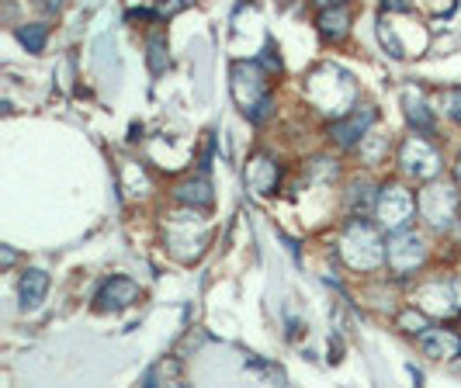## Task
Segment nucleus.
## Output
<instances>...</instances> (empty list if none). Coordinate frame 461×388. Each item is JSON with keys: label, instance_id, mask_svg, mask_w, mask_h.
Returning a JSON list of instances; mask_svg holds the SVG:
<instances>
[{"label": "nucleus", "instance_id": "15", "mask_svg": "<svg viewBox=\"0 0 461 388\" xmlns=\"http://www.w3.org/2000/svg\"><path fill=\"white\" fill-rule=\"evenodd\" d=\"M406 115H410V122H413L419 132H430V129H434V118H430L426 104H423L419 97H413V90L406 94Z\"/></svg>", "mask_w": 461, "mask_h": 388}, {"label": "nucleus", "instance_id": "5", "mask_svg": "<svg viewBox=\"0 0 461 388\" xmlns=\"http://www.w3.org/2000/svg\"><path fill=\"white\" fill-rule=\"evenodd\" d=\"M385 260H388V267H392L395 274H410L419 260H423V243H419V236L417 232H406V229L395 232V239L388 243Z\"/></svg>", "mask_w": 461, "mask_h": 388}, {"label": "nucleus", "instance_id": "17", "mask_svg": "<svg viewBox=\"0 0 461 388\" xmlns=\"http://www.w3.org/2000/svg\"><path fill=\"white\" fill-rule=\"evenodd\" d=\"M18 39L25 42L28 52H42L45 39H49V28H45V25H28V28H21V32H18Z\"/></svg>", "mask_w": 461, "mask_h": 388}, {"label": "nucleus", "instance_id": "24", "mask_svg": "<svg viewBox=\"0 0 461 388\" xmlns=\"http://www.w3.org/2000/svg\"><path fill=\"white\" fill-rule=\"evenodd\" d=\"M458 180H461V167H458Z\"/></svg>", "mask_w": 461, "mask_h": 388}, {"label": "nucleus", "instance_id": "23", "mask_svg": "<svg viewBox=\"0 0 461 388\" xmlns=\"http://www.w3.org/2000/svg\"><path fill=\"white\" fill-rule=\"evenodd\" d=\"M319 7H336V4H343V0H316Z\"/></svg>", "mask_w": 461, "mask_h": 388}, {"label": "nucleus", "instance_id": "10", "mask_svg": "<svg viewBox=\"0 0 461 388\" xmlns=\"http://www.w3.org/2000/svg\"><path fill=\"white\" fill-rule=\"evenodd\" d=\"M45 292H49V274H45V270H25V277H21V284H18L21 308H35V305H42Z\"/></svg>", "mask_w": 461, "mask_h": 388}, {"label": "nucleus", "instance_id": "22", "mask_svg": "<svg viewBox=\"0 0 461 388\" xmlns=\"http://www.w3.org/2000/svg\"><path fill=\"white\" fill-rule=\"evenodd\" d=\"M264 66H267L271 73H278V70H281V59H274V49H271V45L264 49Z\"/></svg>", "mask_w": 461, "mask_h": 388}, {"label": "nucleus", "instance_id": "3", "mask_svg": "<svg viewBox=\"0 0 461 388\" xmlns=\"http://www.w3.org/2000/svg\"><path fill=\"white\" fill-rule=\"evenodd\" d=\"M399 163H402V170L410 173V177H417V180H430V177L441 173V156H437L434 146H430L426 139H419V135H410V139L402 142Z\"/></svg>", "mask_w": 461, "mask_h": 388}, {"label": "nucleus", "instance_id": "18", "mask_svg": "<svg viewBox=\"0 0 461 388\" xmlns=\"http://www.w3.org/2000/svg\"><path fill=\"white\" fill-rule=\"evenodd\" d=\"M378 39H381V45H385V49H388V56H392V59H402V56H406V49L399 45L395 32L388 28V21H381V25H378Z\"/></svg>", "mask_w": 461, "mask_h": 388}, {"label": "nucleus", "instance_id": "1", "mask_svg": "<svg viewBox=\"0 0 461 388\" xmlns=\"http://www.w3.org/2000/svg\"><path fill=\"white\" fill-rule=\"evenodd\" d=\"M340 257L347 260L354 270H375L378 263L385 260V246L378 239L375 225L350 222V229L343 232V243H340Z\"/></svg>", "mask_w": 461, "mask_h": 388}, {"label": "nucleus", "instance_id": "7", "mask_svg": "<svg viewBox=\"0 0 461 388\" xmlns=\"http://www.w3.org/2000/svg\"><path fill=\"white\" fill-rule=\"evenodd\" d=\"M139 299V284L132 281V277H111V281H104V288L97 292V308L101 312H122L128 305Z\"/></svg>", "mask_w": 461, "mask_h": 388}, {"label": "nucleus", "instance_id": "19", "mask_svg": "<svg viewBox=\"0 0 461 388\" xmlns=\"http://www.w3.org/2000/svg\"><path fill=\"white\" fill-rule=\"evenodd\" d=\"M399 326H406L410 333H423V330H430V326H426V315L417 312V308H406V312L399 315Z\"/></svg>", "mask_w": 461, "mask_h": 388}, {"label": "nucleus", "instance_id": "20", "mask_svg": "<svg viewBox=\"0 0 461 388\" xmlns=\"http://www.w3.org/2000/svg\"><path fill=\"white\" fill-rule=\"evenodd\" d=\"M267 115H271V97H260V101L253 104L250 111H247V118H250L253 125H257V122H264Z\"/></svg>", "mask_w": 461, "mask_h": 388}, {"label": "nucleus", "instance_id": "14", "mask_svg": "<svg viewBox=\"0 0 461 388\" xmlns=\"http://www.w3.org/2000/svg\"><path fill=\"white\" fill-rule=\"evenodd\" d=\"M146 49H149V56H146V59H149V70H153V73H164V70L170 66V59H167V39H164L160 32H153V35L146 39Z\"/></svg>", "mask_w": 461, "mask_h": 388}, {"label": "nucleus", "instance_id": "21", "mask_svg": "<svg viewBox=\"0 0 461 388\" xmlns=\"http://www.w3.org/2000/svg\"><path fill=\"white\" fill-rule=\"evenodd\" d=\"M191 7V0H170V4H160L156 7V18H173V14H180V11H188Z\"/></svg>", "mask_w": 461, "mask_h": 388}, {"label": "nucleus", "instance_id": "13", "mask_svg": "<svg viewBox=\"0 0 461 388\" xmlns=\"http://www.w3.org/2000/svg\"><path fill=\"white\" fill-rule=\"evenodd\" d=\"M173 198H177V201H184V205H198V208H209V205H211L209 180H205V177H202V180H188V184H180V187L173 191Z\"/></svg>", "mask_w": 461, "mask_h": 388}, {"label": "nucleus", "instance_id": "12", "mask_svg": "<svg viewBox=\"0 0 461 388\" xmlns=\"http://www.w3.org/2000/svg\"><path fill=\"white\" fill-rule=\"evenodd\" d=\"M347 28H350V14L343 11V4L326 7V11L319 14V32H323L326 39H343V35H347Z\"/></svg>", "mask_w": 461, "mask_h": 388}, {"label": "nucleus", "instance_id": "11", "mask_svg": "<svg viewBox=\"0 0 461 388\" xmlns=\"http://www.w3.org/2000/svg\"><path fill=\"white\" fill-rule=\"evenodd\" d=\"M247 180H250V187L257 191V194H271L274 191V184H278V167L271 163V160H257V163H250V170H247Z\"/></svg>", "mask_w": 461, "mask_h": 388}, {"label": "nucleus", "instance_id": "9", "mask_svg": "<svg viewBox=\"0 0 461 388\" xmlns=\"http://www.w3.org/2000/svg\"><path fill=\"white\" fill-rule=\"evenodd\" d=\"M419 346H423L426 357H437V361L458 357L461 353V340L458 337H451L448 330H423V333H419Z\"/></svg>", "mask_w": 461, "mask_h": 388}, {"label": "nucleus", "instance_id": "4", "mask_svg": "<svg viewBox=\"0 0 461 388\" xmlns=\"http://www.w3.org/2000/svg\"><path fill=\"white\" fill-rule=\"evenodd\" d=\"M419 212H423V218H426L434 229H448L455 212H458V194H455L451 187L430 184L426 191H419Z\"/></svg>", "mask_w": 461, "mask_h": 388}, {"label": "nucleus", "instance_id": "8", "mask_svg": "<svg viewBox=\"0 0 461 388\" xmlns=\"http://www.w3.org/2000/svg\"><path fill=\"white\" fill-rule=\"evenodd\" d=\"M375 125V108H364V111H350L343 115L333 125V139L340 146H354L357 139H364V132Z\"/></svg>", "mask_w": 461, "mask_h": 388}, {"label": "nucleus", "instance_id": "16", "mask_svg": "<svg viewBox=\"0 0 461 388\" xmlns=\"http://www.w3.org/2000/svg\"><path fill=\"white\" fill-rule=\"evenodd\" d=\"M160 378L177 382V378H180V364H177V361H160V364H153V368L142 375V385H156Z\"/></svg>", "mask_w": 461, "mask_h": 388}, {"label": "nucleus", "instance_id": "2", "mask_svg": "<svg viewBox=\"0 0 461 388\" xmlns=\"http://www.w3.org/2000/svg\"><path fill=\"white\" fill-rule=\"evenodd\" d=\"M417 208H419V201L406 191V187H399V184L385 187V191L378 194V201H375V212H378L381 225H385L388 232H402V229L413 222Z\"/></svg>", "mask_w": 461, "mask_h": 388}, {"label": "nucleus", "instance_id": "6", "mask_svg": "<svg viewBox=\"0 0 461 388\" xmlns=\"http://www.w3.org/2000/svg\"><path fill=\"white\" fill-rule=\"evenodd\" d=\"M233 97H236V104H240L243 111H250L260 97H267L257 66H250V63H236V66H233Z\"/></svg>", "mask_w": 461, "mask_h": 388}]
</instances>
